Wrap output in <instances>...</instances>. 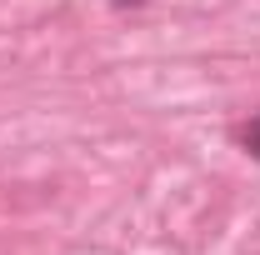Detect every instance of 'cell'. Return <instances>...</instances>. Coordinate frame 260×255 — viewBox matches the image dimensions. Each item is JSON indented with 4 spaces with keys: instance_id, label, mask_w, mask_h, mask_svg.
<instances>
[{
    "instance_id": "obj_2",
    "label": "cell",
    "mask_w": 260,
    "mask_h": 255,
    "mask_svg": "<svg viewBox=\"0 0 260 255\" xmlns=\"http://www.w3.org/2000/svg\"><path fill=\"white\" fill-rule=\"evenodd\" d=\"M115 10H135V5H145V0H110Z\"/></svg>"
},
{
    "instance_id": "obj_1",
    "label": "cell",
    "mask_w": 260,
    "mask_h": 255,
    "mask_svg": "<svg viewBox=\"0 0 260 255\" xmlns=\"http://www.w3.org/2000/svg\"><path fill=\"white\" fill-rule=\"evenodd\" d=\"M235 140H240V150H245L250 160H260V115H250L245 125L235 130Z\"/></svg>"
}]
</instances>
